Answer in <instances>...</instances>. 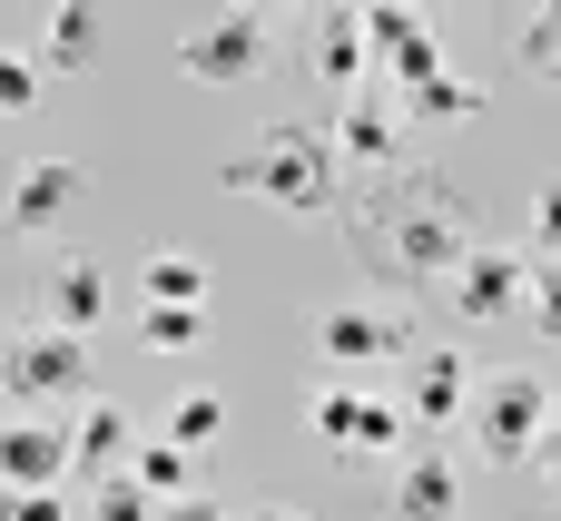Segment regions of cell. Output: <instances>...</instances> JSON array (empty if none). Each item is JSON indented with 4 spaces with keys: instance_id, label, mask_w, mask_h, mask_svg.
Segmentation results:
<instances>
[{
    "instance_id": "obj_1",
    "label": "cell",
    "mask_w": 561,
    "mask_h": 521,
    "mask_svg": "<svg viewBox=\"0 0 561 521\" xmlns=\"http://www.w3.org/2000/svg\"><path fill=\"white\" fill-rule=\"evenodd\" d=\"M355 246H365V266H385L394 286H444V276L473 256V217H463L454 187H434V177H414V167H385L375 197L355 207Z\"/></svg>"
},
{
    "instance_id": "obj_2",
    "label": "cell",
    "mask_w": 561,
    "mask_h": 521,
    "mask_svg": "<svg viewBox=\"0 0 561 521\" xmlns=\"http://www.w3.org/2000/svg\"><path fill=\"white\" fill-rule=\"evenodd\" d=\"M217 187H227V197H266V207H286V217H325L335 187H345V158H335L325 128L276 118V128H256V148H237V158L217 167Z\"/></svg>"
},
{
    "instance_id": "obj_3",
    "label": "cell",
    "mask_w": 561,
    "mask_h": 521,
    "mask_svg": "<svg viewBox=\"0 0 561 521\" xmlns=\"http://www.w3.org/2000/svg\"><path fill=\"white\" fill-rule=\"evenodd\" d=\"M266 69H276L266 0H237V10H217L207 30H187V39H178V79H187V89H256Z\"/></svg>"
},
{
    "instance_id": "obj_4",
    "label": "cell",
    "mask_w": 561,
    "mask_h": 521,
    "mask_svg": "<svg viewBox=\"0 0 561 521\" xmlns=\"http://www.w3.org/2000/svg\"><path fill=\"white\" fill-rule=\"evenodd\" d=\"M0 394H10V404H79V394H99L89 335H69V325H30V335L0 355Z\"/></svg>"
},
{
    "instance_id": "obj_5",
    "label": "cell",
    "mask_w": 561,
    "mask_h": 521,
    "mask_svg": "<svg viewBox=\"0 0 561 521\" xmlns=\"http://www.w3.org/2000/svg\"><path fill=\"white\" fill-rule=\"evenodd\" d=\"M552 404H561V394L542 384V374H523V364H513V374H493V384H473V404H463V414H473L483 463H533V443H542Z\"/></svg>"
},
{
    "instance_id": "obj_6",
    "label": "cell",
    "mask_w": 561,
    "mask_h": 521,
    "mask_svg": "<svg viewBox=\"0 0 561 521\" xmlns=\"http://www.w3.org/2000/svg\"><path fill=\"white\" fill-rule=\"evenodd\" d=\"M404 128H414V118L394 108V89H365V79H355V89L335 99V128H325V138H335L345 167L385 177V167H414V158H404Z\"/></svg>"
},
{
    "instance_id": "obj_7",
    "label": "cell",
    "mask_w": 561,
    "mask_h": 521,
    "mask_svg": "<svg viewBox=\"0 0 561 521\" xmlns=\"http://www.w3.org/2000/svg\"><path fill=\"white\" fill-rule=\"evenodd\" d=\"M523 286H533V256H513V246H483V236H473V256L444 276V296H454V315H463V325L523 315Z\"/></svg>"
},
{
    "instance_id": "obj_8",
    "label": "cell",
    "mask_w": 561,
    "mask_h": 521,
    "mask_svg": "<svg viewBox=\"0 0 561 521\" xmlns=\"http://www.w3.org/2000/svg\"><path fill=\"white\" fill-rule=\"evenodd\" d=\"M316 355L325 364H404L414 355V325H394L385 305H325L316 315Z\"/></svg>"
},
{
    "instance_id": "obj_9",
    "label": "cell",
    "mask_w": 561,
    "mask_h": 521,
    "mask_svg": "<svg viewBox=\"0 0 561 521\" xmlns=\"http://www.w3.org/2000/svg\"><path fill=\"white\" fill-rule=\"evenodd\" d=\"M69 207H79V158H30V167L10 177V197H0V217H10L20 236H59Z\"/></svg>"
},
{
    "instance_id": "obj_10",
    "label": "cell",
    "mask_w": 561,
    "mask_h": 521,
    "mask_svg": "<svg viewBox=\"0 0 561 521\" xmlns=\"http://www.w3.org/2000/svg\"><path fill=\"white\" fill-rule=\"evenodd\" d=\"M99 315H108V266H99V256H49V276H39V325L99 335Z\"/></svg>"
},
{
    "instance_id": "obj_11",
    "label": "cell",
    "mask_w": 561,
    "mask_h": 521,
    "mask_svg": "<svg viewBox=\"0 0 561 521\" xmlns=\"http://www.w3.org/2000/svg\"><path fill=\"white\" fill-rule=\"evenodd\" d=\"M404 364H414V394H404L414 424H454V414L473 404V364H463L454 345H414Z\"/></svg>"
},
{
    "instance_id": "obj_12",
    "label": "cell",
    "mask_w": 561,
    "mask_h": 521,
    "mask_svg": "<svg viewBox=\"0 0 561 521\" xmlns=\"http://www.w3.org/2000/svg\"><path fill=\"white\" fill-rule=\"evenodd\" d=\"M0 483H69V433L39 414L0 424Z\"/></svg>"
},
{
    "instance_id": "obj_13",
    "label": "cell",
    "mask_w": 561,
    "mask_h": 521,
    "mask_svg": "<svg viewBox=\"0 0 561 521\" xmlns=\"http://www.w3.org/2000/svg\"><path fill=\"white\" fill-rule=\"evenodd\" d=\"M463 483L444 453H394V521H454Z\"/></svg>"
},
{
    "instance_id": "obj_14",
    "label": "cell",
    "mask_w": 561,
    "mask_h": 521,
    "mask_svg": "<svg viewBox=\"0 0 561 521\" xmlns=\"http://www.w3.org/2000/svg\"><path fill=\"white\" fill-rule=\"evenodd\" d=\"M365 69H375V39H365V20L325 0V10H316V79H325V89H355Z\"/></svg>"
},
{
    "instance_id": "obj_15",
    "label": "cell",
    "mask_w": 561,
    "mask_h": 521,
    "mask_svg": "<svg viewBox=\"0 0 561 521\" xmlns=\"http://www.w3.org/2000/svg\"><path fill=\"white\" fill-rule=\"evenodd\" d=\"M394 108H404L414 128H463V118H483V89H473V79H454V69H424V79H404V89H394Z\"/></svg>"
},
{
    "instance_id": "obj_16",
    "label": "cell",
    "mask_w": 561,
    "mask_h": 521,
    "mask_svg": "<svg viewBox=\"0 0 561 521\" xmlns=\"http://www.w3.org/2000/svg\"><path fill=\"white\" fill-rule=\"evenodd\" d=\"M128 443H138V433H128V414H118L108 394H99V404L79 394V424H69V473H108V463H128Z\"/></svg>"
},
{
    "instance_id": "obj_17",
    "label": "cell",
    "mask_w": 561,
    "mask_h": 521,
    "mask_svg": "<svg viewBox=\"0 0 561 521\" xmlns=\"http://www.w3.org/2000/svg\"><path fill=\"white\" fill-rule=\"evenodd\" d=\"M39 59H49V69H89V59H99V0H59Z\"/></svg>"
},
{
    "instance_id": "obj_18",
    "label": "cell",
    "mask_w": 561,
    "mask_h": 521,
    "mask_svg": "<svg viewBox=\"0 0 561 521\" xmlns=\"http://www.w3.org/2000/svg\"><path fill=\"white\" fill-rule=\"evenodd\" d=\"M138 286H148V305H207V266H197L187 246H158V256L138 266Z\"/></svg>"
},
{
    "instance_id": "obj_19",
    "label": "cell",
    "mask_w": 561,
    "mask_h": 521,
    "mask_svg": "<svg viewBox=\"0 0 561 521\" xmlns=\"http://www.w3.org/2000/svg\"><path fill=\"white\" fill-rule=\"evenodd\" d=\"M355 424H365V394H355V384H316V394H306V433H316L325 453H355Z\"/></svg>"
},
{
    "instance_id": "obj_20",
    "label": "cell",
    "mask_w": 561,
    "mask_h": 521,
    "mask_svg": "<svg viewBox=\"0 0 561 521\" xmlns=\"http://www.w3.org/2000/svg\"><path fill=\"white\" fill-rule=\"evenodd\" d=\"M89 521H158V493L128 463H108V473H89Z\"/></svg>"
},
{
    "instance_id": "obj_21",
    "label": "cell",
    "mask_w": 561,
    "mask_h": 521,
    "mask_svg": "<svg viewBox=\"0 0 561 521\" xmlns=\"http://www.w3.org/2000/svg\"><path fill=\"white\" fill-rule=\"evenodd\" d=\"M138 345L148 355H197L207 345V305H148L138 315Z\"/></svg>"
},
{
    "instance_id": "obj_22",
    "label": "cell",
    "mask_w": 561,
    "mask_h": 521,
    "mask_svg": "<svg viewBox=\"0 0 561 521\" xmlns=\"http://www.w3.org/2000/svg\"><path fill=\"white\" fill-rule=\"evenodd\" d=\"M128 473H138V483H148L158 502L197 483V463H187V443H168V433H158V443H128Z\"/></svg>"
},
{
    "instance_id": "obj_23",
    "label": "cell",
    "mask_w": 561,
    "mask_h": 521,
    "mask_svg": "<svg viewBox=\"0 0 561 521\" xmlns=\"http://www.w3.org/2000/svg\"><path fill=\"white\" fill-rule=\"evenodd\" d=\"M217 433H227V394H178V404H168V443L197 453V443H217Z\"/></svg>"
},
{
    "instance_id": "obj_24",
    "label": "cell",
    "mask_w": 561,
    "mask_h": 521,
    "mask_svg": "<svg viewBox=\"0 0 561 521\" xmlns=\"http://www.w3.org/2000/svg\"><path fill=\"white\" fill-rule=\"evenodd\" d=\"M404 424H414L404 404L365 394V424H355V453H365V463H394V453H404Z\"/></svg>"
},
{
    "instance_id": "obj_25",
    "label": "cell",
    "mask_w": 561,
    "mask_h": 521,
    "mask_svg": "<svg viewBox=\"0 0 561 521\" xmlns=\"http://www.w3.org/2000/svg\"><path fill=\"white\" fill-rule=\"evenodd\" d=\"M523 69H533L542 89H561V0H542V10L523 20Z\"/></svg>"
},
{
    "instance_id": "obj_26",
    "label": "cell",
    "mask_w": 561,
    "mask_h": 521,
    "mask_svg": "<svg viewBox=\"0 0 561 521\" xmlns=\"http://www.w3.org/2000/svg\"><path fill=\"white\" fill-rule=\"evenodd\" d=\"M523 315H533V335H542V345H561V256H542V266H533Z\"/></svg>"
},
{
    "instance_id": "obj_27",
    "label": "cell",
    "mask_w": 561,
    "mask_h": 521,
    "mask_svg": "<svg viewBox=\"0 0 561 521\" xmlns=\"http://www.w3.org/2000/svg\"><path fill=\"white\" fill-rule=\"evenodd\" d=\"M0 521H69L59 483H0Z\"/></svg>"
},
{
    "instance_id": "obj_28",
    "label": "cell",
    "mask_w": 561,
    "mask_h": 521,
    "mask_svg": "<svg viewBox=\"0 0 561 521\" xmlns=\"http://www.w3.org/2000/svg\"><path fill=\"white\" fill-rule=\"evenodd\" d=\"M523 246H533V256H561V167L533 187V227H523Z\"/></svg>"
},
{
    "instance_id": "obj_29",
    "label": "cell",
    "mask_w": 561,
    "mask_h": 521,
    "mask_svg": "<svg viewBox=\"0 0 561 521\" xmlns=\"http://www.w3.org/2000/svg\"><path fill=\"white\" fill-rule=\"evenodd\" d=\"M20 108H39V59L0 49V118H20Z\"/></svg>"
},
{
    "instance_id": "obj_30",
    "label": "cell",
    "mask_w": 561,
    "mask_h": 521,
    "mask_svg": "<svg viewBox=\"0 0 561 521\" xmlns=\"http://www.w3.org/2000/svg\"><path fill=\"white\" fill-rule=\"evenodd\" d=\"M158 521H237V512H227L217 493H197V483H187V493H168V502H158Z\"/></svg>"
},
{
    "instance_id": "obj_31",
    "label": "cell",
    "mask_w": 561,
    "mask_h": 521,
    "mask_svg": "<svg viewBox=\"0 0 561 521\" xmlns=\"http://www.w3.org/2000/svg\"><path fill=\"white\" fill-rule=\"evenodd\" d=\"M533 473L561 493V404H552V424H542V443H533Z\"/></svg>"
},
{
    "instance_id": "obj_32",
    "label": "cell",
    "mask_w": 561,
    "mask_h": 521,
    "mask_svg": "<svg viewBox=\"0 0 561 521\" xmlns=\"http://www.w3.org/2000/svg\"><path fill=\"white\" fill-rule=\"evenodd\" d=\"M247 521H306V512H286V502H266V512H247Z\"/></svg>"
},
{
    "instance_id": "obj_33",
    "label": "cell",
    "mask_w": 561,
    "mask_h": 521,
    "mask_svg": "<svg viewBox=\"0 0 561 521\" xmlns=\"http://www.w3.org/2000/svg\"><path fill=\"white\" fill-rule=\"evenodd\" d=\"M276 10H325V0H276Z\"/></svg>"
}]
</instances>
